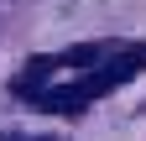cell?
<instances>
[{
	"instance_id": "obj_1",
	"label": "cell",
	"mask_w": 146,
	"mask_h": 141,
	"mask_svg": "<svg viewBox=\"0 0 146 141\" xmlns=\"http://www.w3.org/2000/svg\"><path fill=\"white\" fill-rule=\"evenodd\" d=\"M141 68H146V47H131V42H115V47H110L104 58H99V68H94V73H89L84 84H73V94H78V99L89 104L94 94H110L115 84H125L131 73H141Z\"/></svg>"
}]
</instances>
